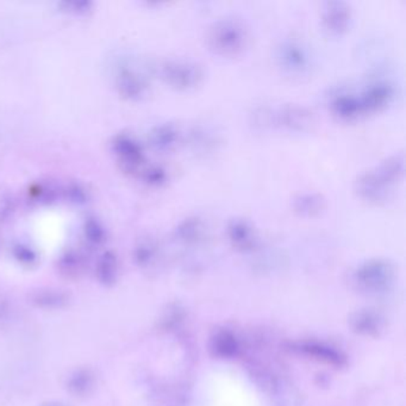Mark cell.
Returning <instances> with one entry per match:
<instances>
[{
	"instance_id": "6da1fadb",
	"label": "cell",
	"mask_w": 406,
	"mask_h": 406,
	"mask_svg": "<svg viewBox=\"0 0 406 406\" xmlns=\"http://www.w3.org/2000/svg\"><path fill=\"white\" fill-rule=\"evenodd\" d=\"M191 406H263L254 383L231 367H215L201 376Z\"/></svg>"
},
{
	"instance_id": "7a4b0ae2",
	"label": "cell",
	"mask_w": 406,
	"mask_h": 406,
	"mask_svg": "<svg viewBox=\"0 0 406 406\" xmlns=\"http://www.w3.org/2000/svg\"><path fill=\"white\" fill-rule=\"evenodd\" d=\"M404 154L397 153L383 160L379 166L361 173L356 179L354 189L361 201L379 205L391 197L395 186L404 178Z\"/></svg>"
},
{
	"instance_id": "3957f363",
	"label": "cell",
	"mask_w": 406,
	"mask_h": 406,
	"mask_svg": "<svg viewBox=\"0 0 406 406\" xmlns=\"http://www.w3.org/2000/svg\"><path fill=\"white\" fill-rule=\"evenodd\" d=\"M254 122L262 128H278L292 132H307L316 123L315 115L304 105L285 104L279 108H261Z\"/></svg>"
},
{
	"instance_id": "277c9868",
	"label": "cell",
	"mask_w": 406,
	"mask_h": 406,
	"mask_svg": "<svg viewBox=\"0 0 406 406\" xmlns=\"http://www.w3.org/2000/svg\"><path fill=\"white\" fill-rule=\"evenodd\" d=\"M249 32L243 22L236 18L217 20L206 31V43L215 54L236 56L247 48Z\"/></svg>"
},
{
	"instance_id": "5b68a950",
	"label": "cell",
	"mask_w": 406,
	"mask_h": 406,
	"mask_svg": "<svg viewBox=\"0 0 406 406\" xmlns=\"http://www.w3.org/2000/svg\"><path fill=\"white\" fill-rule=\"evenodd\" d=\"M161 75L163 80L172 87L187 91L201 85L205 74L199 63L182 58L163 62Z\"/></svg>"
},
{
	"instance_id": "8992f818",
	"label": "cell",
	"mask_w": 406,
	"mask_h": 406,
	"mask_svg": "<svg viewBox=\"0 0 406 406\" xmlns=\"http://www.w3.org/2000/svg\"><path fill=\"white\" fill-rule=\"evenodd\" d=\"M395 86L388 82H372L357 94L364 115L376 113L386 108L395 97Z\"/></svg>"
},
{
	"instance_id": "52a82bcc",
	"label": "cell",
	"mask_w": 406,
	"mask_h": 406,
	"mask_svg": "<svg viewBox=\"0 0 406 406\" xmlns=\"http://www.w3.org/2000/svg\"><path fill=\"white\" fill-rule=\"evenodd\" d=\"M352 8L345 1H328L322 11V24L331 35H341L349 27Z\"/></svg>"
},
{
	"instance_id": "ba28073f",
	"label": "cell",
	"mask_w": 406,
	"mask_h": 406,
	"mask_svg": "<svg viewBox=\"0 0 406 406\" xmlns=\"http://www.w3.org/2000/svg\"><path fill=\"white\" fill-rule=\"evenodd\" d=\"M113 151L120 158V163L127 172H137L144 166V149L141 144L130 136H117L113 142Z\"/></svg>"
},
{
	"instance_id": "9c48e42d",
	"label": "cell",
	"mask_w": 406,
	"mask_h": 406,
	"mask_svg": "<svg viewBox=\"0 0 406 406\" xmlns=\"http://www.w3.org/2000/svg\"><path fill=\"white\" fill-rule=\"evenodd\" d=\"M278 58L284 70L290 73H304L310 66L309 53L297 41H285L279 46Z\"/></svg>"
},
{
	"instance_id": "30bf717a",
	"label": "cell",
	"mask_w": 406,
	"mask_h": 406,
	"mask_svg": "<svg viewBox=\"0 0 406 406\" xmlns=\"http://www.w3.org/2000/svg\"><path fill=\"white\" fill-rule=\"evenodd\" d=\"M330 108L334 115L340 120H353L364 116L359 97L354 93H338L331 99Z\"/></svg>"
},
{
	"instance_id": "8fae6325",
	"label": "cell",
	"mask_w": 406,
	"mask_h": 406,
	"mask_svg": "<svg viewBox=\"0 0 406 406\" xmlns=\"http://www.w3.org/2000/svg\"><path fill=\"white\" fill-rule=\"evenodd\" d=\"M30 303L39 309H65L70 303V296L56 288H41L30 294Z\"/></svg>"
},
{
	"instance_id": "7c38bea8",
	"label": "cell",
	"mask_w": 406,
	"mask_h": 406,
	"mask_svg": "<svg viewBox=\"0 0 406 406\" xmlns=\"http://www.w3.org/2000/svg\"><path fill=\"white\" fill-rule=\"evenodd\" d=\"M97 383V378L89 368H77L67 376L66 387L74 397H86L91 395Z\"/></svg>"
},
{
	"instance_id": "4fadbf2b",
	"label": "cell",
	"mask_w": 406,
	"mask_h": 406,
	"mask_svg": "<svg viewBox=\"0 0 406 406\" xmlns=\"http://www.w3.org/2000/svg\"><path fill=\"white\" fill-rule=\"evenodd\" d=\"M325 198L317 192H304L296 196L292 201L294 212L303 217L318 216L325 209Z\"/></svg>"
},
{
	"instance_id": "5bb4252c",
	"label": "cell",
	"mask_w": 406,
	"mask_h": 406,
	"mask_svg": "<svg viewBox=\"0 0 406 406\" xmlns=\"http://www.w3.org/2000/svg\"><path fill=\"white\" fill-rule=\"evenodd\" d=\"M153 147L159 151H170L178 144L179 129L175 124H161L155 127L149 135Z\"/></svg>"
},
{
	"instance_id": "9a60e30c",
	"label": "cell",
	"mask_w": 406,
	"mask_h": 406,
	"mask_svg": "<svg viewBox=\"0 0 406 406\" xmlns=\"http://www.w3.org/2000/svg\"><path fill=\"white\" fill-rule=\"evenodd\" d=\"M118 87L125 97L137 99L142 97L146 92L147 82L139 74L125 68L118 74Z\"/></svg>"
},
{
	"instance_id": "2e32d148",
	"label": "cell",
	"mask_w": 406,
	"mask_h": 406,
	"mask_svg": "<svg viewBox=\"0 0 406 406\" xmlns=\"http://www.w3.org/2000/svg\"><path fill=\"white\" fill-rule=\"evenodd\" d=\"M96 277L99 283L110 286L116 281L117 258L113 252H106L98 259Z\"/></svg>"
},
{
	"instance_id": "e0dca14e",
	"label": "cell",
	"mask_w": 406,
	"mask_h": 406,
	"mask_svg": "<svg viewBox=\"0 0 406 406\" xmlns=\"http://www.w3.org/2000/svg\"><path fill=\"white\" fill-rule=\"evenodd\" d=\"M228 234L230 240L241 246L252 243L255 237L252 223L244 218H232L228 223Z\"/></svg>"
},
{
	"instance_id": "ac0fdd59",
	"label": "cell",
	"mask_w": 406,
	"mask_h": 406,
	"mask_svg": "<svg viewBox=\"0 0 406 406\" xmlns=\"http://www.w3.org/2000/svg\"><path fill=\"white\" fill-rule=\"evenodd\" d=\"M205 230V222L197 216L187 217L179 223L177 234L184 240H198Z\"/></svg>"
},
{
	"instance_id": "d6986e66",
	"label": "cell",
	"mask_w": 406,
	"mask_h": 406,
	"mask_svg": "<svg viewBox=\"0 0 406 406\" xmlns=\"http://www.w3.org/2000/svg\"><path fill=\"white\" fill-rule=\"evenodd\" d=\"M217 139L212 135V132L205 129L196 128L191 132V146L196 151H201L206 153L216 147Z\"/></svg>"
},
{
	"instance_id": "ffe728a7",
	"label": "cell",
	"mask_w": 406,
	"mask_h": 406,
	"mask_svg": "<svg viewBox=\"0 0 406 406\" xmlns=\"http://www.w3.org/2000/svg\"><path fill=\"white\" fill-rule=\"evenodd\" d=\"M84 268V261L82 256L77 252H67L60 260V269L63 274L68 277L77 275Z\"/></svg>"
},
{
	"instance_id": "44dd1931",
	"label": "cell",
	"mask_w": 406,
	"mask_h": 406,
	"mask_svg": "<svg viewBox=\"0 0 406 406\" xmlns=\"http://www.w3.org/2000/svg\"><path fill=\"white\" fill-rule=\"evenodd\" d=\"M84 231H85L86 240L89 241V243L92 246H99L105 241L104 228L94 218H89V221H86Z\"/></svg>"
},
{
	"instance_id": "7402d4cb",
	"label": "cell",
	"mask_w": 406,
	"mask_h": 406,
	"mask_svg": "<svg viewBox=\"0 0 406 406\" xmlns=\"http://www.w3.org/2000/svg\"><path fill=\"white\" fill-rule=\"evenodd\" d=\"M166 170L163 167L151 166L144 170V180L151 186H161L167 182Z\"/></svg>"
},
{
	"instance_id": "603a6c76",
	"label": "cell",
	"mask_w": 406,
	"mask_h": 406,
	"mask_svg": "<svg viewBox=\"0 0 406 406\" xmlns=\"http://www.w3.org/2000/svg\"><path fill=\"white\" fill-rule=\"evenodd\" d=\"M13 254H15V259L18 260L20 263L27 265V266L34 265L36 262V260H37L36 253L31 248L24 246V244L15 246V249H13Z\"/></svg>"
},
{
	"instance_id": "cb8c5ba5",
	"label": "cell",
	"mask_w": 406,
	"mask_h": 406,
	"mask_svg": "<svg viewBox=\"0 0 406 406\" xmlns=\"http://www.w3.org/2000/svg\"><path fill=\"white\" fill-rule=\"evenodd\" d=\"M68 194L72 201L75 203H84L86 201V192L79 185H73L68 189Z\"/></svg>"
},
{
	"instance_id": "d4e9b609",
	"label": "cell",
	"mask_w": 406,
	"mask_h": 406,
	"mask_svg": "<svg viewBox=\"0 0 406 406\" xmlns=\"http://www.w3.org/2000/svg\"><path fill=\"white\" fill-rule=\"evenodd\" d=\"M65 5H66L67 8H70V11L73 12H85L89 6V3H86V1H80V3H77V1H74V3H65Z\"/></svg>"
},
{
	"instance_id": "484cf974",
	"label": "cell",
	"mask_w": 406,
	"mask_h": 406,
	"mask_svg": "<svg viewBox=\"0 0 406 406\" xmlns=\"http://www.w3.org/2000/svg\"><path fill=\"white\" fill-rule=\"evenodd\" d=\"M39 406H67L66 404H63V402H46V404H42V405Z\"/></svg>"
}]
</instances>
